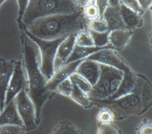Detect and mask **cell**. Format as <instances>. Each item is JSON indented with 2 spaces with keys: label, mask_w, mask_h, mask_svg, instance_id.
<instances>
[{
  "label": "cell",
  "mask_w": 152,
  "mask_h": 134,
  "mask_svg": "<svg viewBox=\"0 0 152 134\" xmlns=\"http://www.w3.org/2000/svg\"><path fill=\"white\" fill-rule=\"evenodd\" d=\"M14 101L18 115L26 131L35 129L39 125V123L37 121L34 104L26 90L21 91L14 97Z\"/></svg>",
  "instance_id": "7"
},
{
  "label": "cell",
  "mask_w": 152,
  "mask_h": 134,
  "mask_svg": "<svg viewBox=\"0 0 152 134\" xmlns=\"http://www.w3.org/2000/svg\"><path fill=\"white\" fill-rule=\"evenodd\" d=\"M138 74L131 69L124 72L122 80L117 91L109 100L115 99L132 92L137 84Z\"/></svg>",
  "instance_id": "15"
},
{
  "label": "cell",
  "mask_w": 152,
  "mask_h": 134,
  "mask_svg": "<svg viewBox=\"0 0 152 134\" xmlns=\"http://www.w3.org/2000/svg\"><path fill=\"white\" fill-rule=\"evenodd\" d=\"M83 60V59L65 64L56 69L52 77L47 81L46 85V88L50 91H55L57 86L61 82L69 78L75 72L78 66Z\"/></svg>",
  "instance_id": "10"
},
{
  "label": "cell",
  "mask_w": 152,
  "mask_h": 134,
  "mask_svg": "<svg viewBox=\"0 0 152 134\" xmlns=\"http://www.w3.org/2000/svg\"><path fill=\"white\" fill-rule=\"evenodd\" d=\"M93 39L94 45L96 47H105L109 44V31L104 32H97L89 30Z\"/></svg>",
  "instance_id": "26"
},
{
  "label": "cell",
  "mask_w": 152,
  "mask_h": 134,
  "mask_svg": "<svg viewBox=\"0 0 152 134\" xmlns=\"http://www.w3.org/2000/svg\"><path fill=\"white\" fill-rule=\"evenodd\" d=\"M50 134H84L78 127L68 120L59 122Z\"/></svg>",
  "instance_id": "21"
},
{
  "label": "cell",
  "mask_w": 152,
  "mask_h": 134,
  "mask_svg": "<svg viewBox=\"0 0 152 134\" xmlns=\"http://www.w3.org/2000/svg\"><path fill=\"white\" fill-rule=\"evenodd\" d=\"M86 59L91 60L99 64L112 67L123 72L131 70V68L125 61L116 53V50L111 48H106L99 50L86 57Z\"/></svg>",
  "instance_id": "9"
},
{
  "label": "cell",
  "mask_w": 152,
  "mask_h": 134,
  "mask_svg": "<svg viewBox=\"0 0 152 134\" xmlns=\"http://www.w3.org/2000/svg\"><path fill=\"white\" fill-rule=\"evenodd\" d=\"M4 125L23 126L14 100L5 104L0 112V126Z\"/></svg>",
  "instance_id": "17"
},
{
  "label": "cell",
  "mask_w": 152,
  "mask_h": 134,
  "mask_svg": "<svg viewBox=\"0 0 152 134\" xmlns=\"http://www.w3.org/2000/svg\"><path fill=\"white\" fill-rule=\"evenodd\" d=\"M108 5L111 6H118L120 5L119 0H108Z\"/></svg>",
  "instance_id": "37"
},
{
  "label": "cell",
  "mask_w": 152,
  "mask_h": 134,
  "mask_svg": "<svg viewBox=\"0 0 152 134\" xmlns=\"http://www.w3.org/2000/svg\"><path fill=\"white\" fill-rule=\"evenodd\" d=\"M111 48L114 49L110 44H109L107 46L102 47H96V46L83 47V46L77 45L75 44L72 53L71 54V55H69V57H68V58L67 59L65 64L75 61L77 60H79L84 59L88 56L90 55L91 54L97 52V51L103 48Z\"/></svg>",
  "instance_id": "19"
},
{
  "label": "cell",
  "mask_w": 152,
  "mask_h": 134,
  "mask_svg": "<svg viewBox=\"0 0 152 134\" xmlns=\"http://www.w3.org/2000/svg\"><path fill=\"white\" fill-rule=\"evenodd\" d=\"M27 82L23 65L20 61H15L14 70L9 81L5 97V104L14 100L22 90H27Z\"/></svg>",
  "instance_id": "8"
},
{
  "label": "cell",
  "mask_w": 152,
  "mask_h": 134,
  "mask_svg": "<svg viewBox=\"0 0 152 134\" xmlns=\"http://www.w3.org/2000/svg\"><path fill=\"white\" fill-rule=\"evenodd\" d=\"M120 4L125 5L128 8L137 12L141 15L144 12L137 0H119Z\"/></svg>",
  "instance_id": "32"
},
{
  "label": "cell",
  "mask_w": 152,
  "mask_h": 134,
  "mask_svg": "<svg viewBox=\"0 0 152 134\" xmlns=\"http://www.w3.org/2000/svg\"><path fill=\"white\" fill-rule=\"evenodd\" d=\"M96 120L99 124H110L115 120L113 112L108 107H100V110L97 114Z\"/></svg>",
  "instance_id": "22"
},
{
  "label": "cell",
  "mask_w": 152,
  "mask_h": 134,
  "mask_svg": "<svg viewBox=\"0 0 152 134\" xmlns=\"http://www.w3.org/2000/svg\"><path fill=\"white\" fill-rule=\"evenodd\" d=\"M119 8L122 20L127 30L133 31L142 25L143 21L140 14L121 4Z\"/></svg>",
  "instance_id": "18"
},
{
  "label": "cell",
  "mask_w": 152,
  "mask_h": 134,
  "mask_svg": "<svg viewBox=\"0 0 152 134\" xmlns=\"http://www.w3.org/2000/svg\"><path fill=\"white\" fill-rule=\"evenodd\" d=\"M141 9L144 11L145 10L151 8L152 0H137Z\"/></svg>",
  "instance_id": "35"
},
{
  "label": "cell",
  "mask_w": 152,
  "mask_h": 134,
  "mask_svg": "<svg viewBox=\"0 0 152 134\" xmlns=\"http://www.w3.org/2000/svg\"><path fill=\"white\" fill-rule=\"evenodd\" d=\"M76 34L77 32H74L68 35L59 45L54 63L55 71L65 63L72 53L75 45Z\"/></svg>",
  "instance_id": "11"
},
{
  "label": "cell",
  "mask_w": 152,
  "mask_h": 134,
  "mask_svg": "<svg viewBox=\"0 0 152 134\" xmlns=\"http://www.w3.org/2000/svg\"><path fill=\"white\" fill-rule=\"evenodd\" d=\"M83 13L88 21L100 17L99 8L95 2L88 3L83 9Z\"/></svg>",
  "instance_id": "27"
},
{
  "label": "cell",
  "mask_w": 152,
  "mask_h": 134,
  "mask_svg": "<svg viewBox=\"0 0 152 134\" xmlns=\"http://www.w3.org/2000/svg\"><path fill=\"white\" fill-rule=\"evenodd\" d=\"M24 68L27 74V93L34 104L36 116L39 124L40 122L42 108L46 102L56 94L46 88V79L40 69L38 61L39 50L36 44L23 31L21 35Z\"/></svg>",
  "instance_id": "1"
},
{
  "label": "cell",
  "mask_w": 152,
  "mask_h": 134,
  "mask_svg": "<svg viewBox=\"0 0 152 134\" xmlns=\"http://www.w3.org/2000/svg\"><path fill=\"white\" fill-rule=\"evenodd\" d=\"M25 34L36 44L40 54V69L48 81L55 73L54 63L57 49L60 43L66 37L53 40H45L38 38L22 28Z\"/></svg>",
  "instance_id": "6"
},
{
  "label": "cell",
  "mask_w": 152,
  "mask_h": 134,
  "mask_svg": "<svg viewBox=\"0 0 152 134\" xmlns=\"http://www.w3.org/2000/svg\"><path fill=\"white\" fill-rule=\"evenodd\" d=\"M93 106L109 108L114 113L115 120H123L130 116H140L147 112L152 105V86L149 80L138 74L135 90L125 96L112 100H91Z\"/></svg>",
  "instance_id": "2"
},
{
  "label": "cell",
  "mask_w": 152,
  "mask_h": 134,
  "mask_svg": "<svg viewBox=\"0 0 152 134\" xmlns=\"http://www.w3.org/2000/svg\"><path fill=\"white\" fill-rule=\"evenodd\" d=\"M1 107H0V112H1Z\"/></svg>",
  "instance_id": "40"
},
{
  "label": "cell",
  "mask_w": 152,
  "mask_h": 134,
  "mask_svg": "<svg viewBox=\"0 0 152 134\" xmlns=\"http://www.w3.org/2000/svg\"><path fill=\"white\" fill-rule=\"evenodd\" d=\"M69 79L73 84L77 86L79 89L86 93H88L91 89L92 86L90 84V83L84 77L75 72L69 77Z\"/></svg>",
  "instance_id": "25"
},
{
  "label": "cell",
  "mask_w": 152,
  "mask_h": 134,
  "mask_svg": "<svg viewBox=\"0 0 152 134\" xmlns=\"http://www.w3.org/2000/svg\"><path fill=\"white\" fill-rule=\"evenodd\" d=\"M7 0H0V8H1V6L2 5V4H4V2H5V1H6Z\"/></svg>",
  "instance_id": "38"
},
{
  "label": "cell",
  "mask_w": 152,
  "mask_h": 134,
  "mask_svg": "<svg viewBox=\"0 0 152 134\" xmlns=\"http://www.w3.org/2000/svg\"><path fill=\"white\" fill-rule=\"evenodd\" d=\"M74 1L76 5L81 9H83L88 3H90L89 0H74Z\"/></svg>",
  "instance_id": "36"
},
{
  "label": "cell",
  "mask_w": 152,
  "mask_h": 134,
  "mask_svg": "<svg viewBox=\"0 0 152 134\" xmlns=\"http://www.w3.org/2000/svg\"><path fill=\"white\" fill-rule=\"evenodd\" d=\"M73 88V84L69 77L61 82L56 87L55 91L65 97H69Z\"/></svg>",
  "instance_id": "28"
},
{
  "label": "cell",
  "mask_w": 152,
  "mask_h": 134,
  "mask_svg": "<svg viewBox=\"0 0 152 134\" xmlns=\"http://www.w3.org/2000/svg\"><path fill=\"white\" fill-rule=\"evenodd\" d=\"M133 33L132 30L127 29L110 31L109 33V43L114 50L121 51L129 43Z\"/></svg>",
  "instance_id": "16"
},
{
  "label": "cell",
  "mask_w": 152,
  "mask_h": 134,
  "mask_svg": "<svg viewBox=\"0 0 152 134\" xmlns=\"http://www.w3.org/2000/svg\"><path fill=\"white\" fill-rule=\"evenodd\" d=\"M100 72L96 83L87 93L91 100H109L117 91L123 78L120 70L100 64Z\"/></svg>",
  "instance_id": "5"
},
{
  "label": "cell",
  "mask_w": 152,
  "mask_h": 134,
  "mask_svg": "<svg viewBox=\"0 0 152 134\" xmlns=\"http://www.w3.org/2000/svg\"><path fill=\"white\" fill-rule=\"evenodd\" d=\"M88 21L83 10H80L71 14H56L39 18L21 28L38 38L53 40L87 29Z\"/></svg>",
  "instance_id": "3"
},
{
  "label": "cell",
  "mask_w": 152,
  "mask_h": 134,
  "mask_svg": "<svg viewBox=\"0 0 152 134\" xmlns=\"http://www.w3.org/2000/svg\"><path fill=\"white\" fill-rule=\"evenodd\" d=\"M72 1H74V0H72Z\"/></svg>",
  "instance_id": "41"
},
{
  "label": "cell",
  "mask_w": 152,
  "mask_h": 134,
  "mask_svg": "<svg viewBox=\"0 0 152 134\" xmlns=\"http://www.w3.org/2000/svg\"><path fill=\"white\" fill-rule=\"evenodd\" d=\"M69 98L85 109H90L93 106L87 93L84 92L74 84H73V88Z\"/></svg>",
  "instance_id": "20"
},
{
  "label": "cell",
  "mask_w": 152,
  "mask_h": 134,
  "mask_svg": "<svg viewBox=\"0 0 152 134\" xmlns=\"http://www.w3.org/2000/svg\"><path fill=\"white\" fill-rule=\"evenodd\" d=\"M75 44L83 47L94 46L92 37L88 29H84L77 32Z\"/></svg>",
  "instance_id": "23"
},
{
  "label": "cell",
  "mask_w": 152,
  "mask_h": 134,
  "mask_svg": "<svg viewBox=\"0 0 152 134\" xmlns=\"http://www.w3.org/2000/svg\"><path fill=\"white\" fill-rule=\"evenodd\" d=\"M27 132L23 126L4 125L0 126V134H26Z\"/></svg>",
  "instance_id": "29"
},
{
  "label": "cell",
  "mask_w": 152,
  "mask_h": 134,
  "mask_svg": "<svg viewBox=\"0 0 152 134\" xmlns=\"http://www.w3.org/2000/svg\"><path fill=\"white\" fill-rule=\"evenodd\" d=\"M80 10L72 0H29L20 23L25 27L43 17L61 14H71Z\"/></svg>",
  "instance_id": "4"
},
{
  "label": "cell",
  "mask_w": 152,
  "mask_h": 134,
  "mask_svg": "<svg viewBox=\"0 0 152 134\" xmlns=\"http://www.w3.org/2000/svg\"><path fill=\"white\" fill-rule=\"evenodd\" d=\"M100 72V64L96 61L83 59L78 66L75 73L87 80L90 84L94 86L99 77Z\"/></svg>",
  "instance_id": "13"
},
{
  "label": "cell",
  "mask_w": 152,
  "mask_h": 134,
  "mask_svg": "<svg viewBox=\"0 0 152 134\" xmlns=\"http://www.w3.org/2000/svg\"><path fill=\"white\" fill-rule=\"evenodd\" d=\"M136 134H152V122L148 118H144L136 128Z\"/></svg>",
  "instance_id": "31"
},
{
  "label": "cell",
  "mask_w": 152,
  "mask_h": 134,
  "mask_svg": "<svg viewBox=\"0 0 152 134\" xmlns=\"http://www.w3.org/2000/svg\"><path fill=\"white\" fill-rule=\"evenodd\" d=\"M96 0H89L90 2H95V3H96Z\"/></svg>",
  "instance_id": "39"
},
{
  "label": "cell",
  "mask_w": 152,
  "mask_h": 134,
  "mask_svg": "<svg viewBox=\"0 0 152 134\" xmlns=\"http://www.w3.org/2000/svg\"><path fill=\"white\" fill-rule=\"evenodd\" d=\"M15 62V60L7 61L0 58V107L1 110L4 107L6 91L14 70Z\"/></svg>",
  "instance_id": "12"
},
{
  "label": "cell",
  "mask_w": 152,
  "mask_h": 134,
  "mask_svg": "<svg viewBox=\"0 0 152 134\" xmlns=\"http://www.w3.org/2000/svg\"><path fill=\"white\" fill-rule=\"evenodd\" d=\"M17 2L18 7L17 21L18 23H20L22 17L27 8L29 0H17Z\"/></svg>",
  "instance_id": "33"
},
{
  "label": "cell",
  "mask_w": 152,
  "mask_h": 134,
  "mask_svg": "<svg viewBox=\"0 0 152 134\" xmlns=\"http://www.w3.org/2000/svg\"><path fill=\"white\" fill-rule=\"evenodd\" d=\"M119 6H111L108 5L102 14L101 17L106 22L109 31L126 29L121 15Z\"/></svg>",
  "instance_id": "14"
},
{
  "label": "cell",
  "mask_w": 152,
  "mask_h": 134,
  "mask_svg": "<svg viewBox=\"0 0 152 134\" xmlns=\"http://www.w3.org/2000/svg\"><path fill=\"white\" fill-rule=\"evenodd\" d=\"M96 4L99 8L100 16L102 17V14L103 13L104 11L105 10L106 7L109 5H108V0H96Z\"/></svg>",
  "instance_id": "34"
},
{
  "label": "cell",
  "mask_w": 152,
  "mask_h": 134,
  "mask_svg": "<svg viewBox=\"0 0 152 134\" xmlns=\"http://www.w3.org/2000/svg\"><path fill=\"white\" fill-rule=\"evenodd\" d=\"M87 28L89 30L97 32H104L109 31L106 22L101 17L89 20L87 24Z\"/></svg>",
  "instance_id": "24"
},
{
  "label": "cell",
  "mask_w": 152,
  "mask_h": 134,
  "mask_svg": "<svg viewBox=\"0 0 152 134\" xmlns=\"http://www.w3.org/2000/svg\"><path fill=\"white\" fill-rule=\"evenodd\" d=\"M96 134H122V132L113 123L106 125L97 123Z\"/></svg>",
  "instance_id": "30"
}]
</instances>
